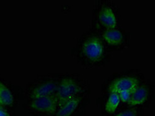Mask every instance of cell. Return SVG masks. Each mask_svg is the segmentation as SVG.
<instances>
[{"instance_id":"cell-1","label":"cell","mask_w":155,"mask_h":116,"mask_svg":"<svg viewBox=\"0 0 155 116\" xmlns=\"http://www.w3.org/2000/svg\"><path fill=\"white\" fill-rule=\"evenodd\" d=\"M82 92V89L76 82L71 79H64L58 86L55 94L58 107H61L66 102Z\"/></svg>"},{"instance_id":"cell-2","label":"cell","mask_w":155,"mask_h":116,"mask_svg":"<svg viewBox=\"0 0 155 116\" xmlns=\"http://www.w3.org/2000/svg\"><path fill=\"white\" fill-rule=\"evenodd\" d=\"M84 55L90 61L99 60L104 53V46L101 40L96 36H91L86 40L82 46Z\"/></svg>"},{"instance_id":"cell-3","label":"cell","mask_w":155,"mask_h":116,"mask_svg":"<svg viewBox=\"0 0 155 116\" xmlns=\"http://www.w3.org/2000/svg\"><path fill=\"white\" fill-rule=\"evenodd\" d=\"M138 85V80L135 77H124L114 80L109 85V91L110 93H119L124 91L134 92Z\"/></svg>"},{"instance_id":"cell-4","label":"cell","mask_w":155,"mask_h":116,"mask_svg":"<svg viewBox=\"0 0 155 116\" xmlns=\"http://www.w3.org/2000/svg\"><path fill=\"white\" fill-rule=\"evenodd\" d=\"M31 107L33 109L41 112L52 114L56 111L58 105L54 95L32 99Z\"/></svg>"},{"instance_id":"cell-5","label":"cell","mask_w":155,"mask_h":116,"mask_svg":"<svg viewBox=\"0 0 155 116\" xmlns=\"http://www.w3.org/2000/svg\"><path fill=\"white\" fill-rule=\"evenodd\" d=\"M58 85L53 82H50L41 85L35 88L31 93L32 99L45 96L54 95L57 92Z\"/></svg>"},{"instance_id":"cell-6","label":"cell","mask_w":155,"mask_h":116,"mask_svg":"<svg viewBox=\"0 0 155 116\" xmlns=\"http://www.w3.org/2000/svg\"><path fill=\"white\" fill-rule=\"evenodd\" d=\"M99 20L102 25L108 29H114L117 26V19L113 11L109 8H103L99 12Z\"/></svg>"},{"instance_id":"cell-7","label":"cell","mask_w":155,"mask_h":116,"mask_svg":"<svg viewBox=\"0 0 155 116\" xmlns=\"http://www.w3.org/2000/svg\"><path fill=\"white\" fill-rule=\"evenodd\" d=\"M148 93V89L145 86H138L132 93L130 101L128 102V105L134 106L143 104L147 99Z\"/></svg>"},{"instance_id":"cell-8","label":"cell","mask_w":155,"mask_h":116,"mask_svg":"<svg viewBox=\"0 0 155 116\" xmlns=\"http://www.w3.org/2000/svg\"><path fill=\"white\" fill-rule=\"evenodd\" d=\"M81 99L74 98L60 108L57 116H71L78 106Z\"/></svg>"},{"instance_id":"cell-9","label":"cell","mask_w":155,"mask_h":116,"mask_svg":"<svg viewBox=\"0 0 155 116\" xmlns=\"http://www.w3.org/2000/svg\"><path fill=\"white\" fill-rule=\"evenodd\" d=\"M102 37L107 43L112 45H120L123 42L122 33L115 29L107 30L103 33Z\"/></svg>"},{"instance_id":"cell-10","label":"cell","mask_w":155,"mask_h":116,"mask_svg":"<svg viewBox=\"0 0 155 116\" xmlns=\"http://www.w3.org/2000/svg\"><path fill=\"white\" fill-rule=\"evenodd\" d=\"M14 102V97L10 90L0 82V105L10 106Z\"/></svg>"},{"instance_id":"cell-11","label":"cell","mask_w":155,"mask_h":116,"mask_svg":"<svg viewBox=\"0 0 155 116\" xmlns=\"http://www.w3.org/2000/svg\"><path fill=\"white\" fill-rule=\"evenodd\" d=\"M120 102V98L117 93H110L106 105V111L108 113H114L117 108Z\"/></svg>"},{"instance_id":"cell-12","label":"cell","mask_w":155,"mask_h":116,"mask_svg":"<svg viewBox=\"0 0 155 116\" xmlns=\"http://www.w3.org/2000/svg\"><path fill=\"white\" fill-rule=\"evenodd\" d=\"M133 93L134 92H129V91H124V92H121L117 94L119 95L120 101L124 103H127V102L128 103V102L130 101Z\"/></svg>"},{"instance_id":"cell-13","label":"cell","mask_w":155,"mask_h":116,"mask_svg":"<svg viewBox=\"0 0 155 116\" xmlns=\"http://www.w3.org/2000/svg\"><path fill=\"white\" fill-rule=\"evenodd\" d=\"M137 112L135 109H128L121 112L116 116H137Z\"/></svg>"},{"instance_id":"cell-14","label":"cell","mask_w":155,"mask_h":116,"mask_svg":"<svg viewBox=\"0 0 155 116\" xmlns=\"http://www.w3.org/2000/svg\"><path fill=\"white\" fill-rule=\"evenodd\" d=\"M0 116H9V115L6 111L0 108Z\"/></svg>"}]
</instances>
